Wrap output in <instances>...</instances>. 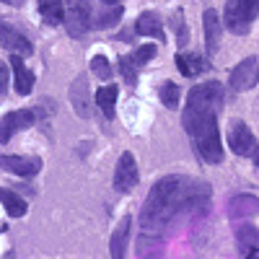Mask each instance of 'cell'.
Listing matches in <instances>:
<instances>
[{"label":"cell","mask_w":259,"mask_h":259,"mask_svg":"<svg viewBox=\"0 0 259 259\" xmlns=\"http://www.w3.org/2000/svg\"><path fill=\"white\" fill-rule=\"evenodd\" d=\"M158 96H161V104H163V106H168V109H177L182 91H179L177 83H163L161 89H158Z\"/></svg>","instance_id":"24"},{"label":"cell","mask_w":259,"mask_h":259,"mask_svg":"<svg viewBox=\"0 0 259 259\" xmlns=\"http://www.w3.org/2000/svg\"><path fill=\"white\" fill-rule=\"evenodd\" d=\"M104 6H119V0H101Z\"/></svg>","instance_id":"30"},{"label":"cell","mask_w":259,"mask_h":259,"mask_svg":"<svg viewBox=\"0 0 259 259\" xmlns=\"http://www.w3.org/2000/svg\"><path fill=\"white\" fill-rule=\"evenodd\" d=\"M119 68H122V75L127 78V83H135L138 80V65L133 57H122L119 60Z\"/></svg>","instance_id":"27"},{"label":"cell","mask_w":259,"mask_h":259,"mask_svg":"<svg viewBox=\"0 0 259 259\" xmlns=\"http://www.w3.org/2000/svg\"><path fill=\"white\" fill-rule=\"evenodd\" d=\"M11 68H13V80H16V91L21 94V96H29L31 91H34V73L24 65V60H21L18 55H13L11 57Z\"/></svg>","instance_id":"13"},{"label":"cell","mask_w":259,"mask_h":259,"mask_svg":"<svg viewBox=\"0 0 259 259\" xmlns=\"http://www.w3.org/2000/svg\"><path fill=\"white\" fill-rule=\"evenodd\" d=\"M202 26H205V47H207V55H215L218 52V45H221V18L212 8L205 11L202 16Z\"/></svg>","instance_id":"12"},{"label":"cell","mask_w":259,"mask_h":259,"mask_svg":"<svg viewBox=\"0 0 259 259\" xmlns=\"http://www.w3.org/2000/svg\"><path fill=\"white\" fill-rule=\"evenodd\" d=\"M210 202V189L202 182H192L187 177H163L148 192L145 205L140 210V226L145 233H156L177 223L179 218L205 210Z\"/></svg>","instance_id":"1"},{"label":"cell","mask_w":259,"mask_h":259,"mask_svg":"<svg viewBox=\"0 0 259 259\" xmlns=\"http://www.w3.org/2000/svg\"><path fill=\"white\" fill-rule=\"evenodd\" d=\"M231 91H249L259 83V62L256 57H246L231 70Z\"/></svg>","instance_id":"8"},{"label":"cell","mask_w":259,"mask_h":259,"mask_svg":"<svg viewBox=\"0 0 259 259\" xmlns=\"http://www.w3.org/2000/svg\"><path fill=\"white\" fill-rule=\"evenodd\" d=\"M212 106H200V104H187L182 114V124L187 135L192 138L197 153L207 163H221L223 161V145H221V133H218V117H215Z\"/></svg>","instance_id":"2"},{"label":"cell","mask_w":259,"mask_h":259,"mask_svg":"<svg viewBox=\"0 0 259 259\" xmlns=\"http://www.w3.org/2000/svg\"><path fill=\"white\" fill-rule=\"evenodd\" d=\"M0 202H3L6 212L13 215V218H24V215H26V202L21 200L16 192H11L6 187H0Z\"/></svg>","instance_id":"22"},{"label":"cell","mask_w":259,"mask_h":259,"mask_svg":"<svg viewBox=\"0 0 259 259\" xmlns=\"http://www.w3.org/2000/svg\"><path fill=\"white\" fill-rule=\"evenodd\" d=\"M65 26L70 36H83L91 29V3L89 0H65Z\"/></svg>","instance_id":"4"},{"label":"cell","mask_w":259,"mask_h":259,"mask_svg":"<svg viewBox=\"0 0 259 259\" xmlns=\"http://www.w3.org/2000/svg\"><path fill=\"white\" fill-rule=\"evenodd\" d=\"M236 239H239V246H241L246 259L259 256V231L254 226H241L236 231Z\"/></svg>","instance_id":"17"},{"label":"cell","mask_w":259,"mask_h":259,"mask_svg":"<svg viewBox=\"0 0 259 259\" xmlns=\"http://www.w3.org/2000/svg\"><path fill=\"white\" fill-rule=\"evenodd\" d=\"M135 31L140 36H153V39H166L163 26H161V18L156 13H143L135 24Z\"/></svg>","instance_id":"20"},{"label":"cell","mask_w":259,"mask_h":259,"mask_svg":"<svg viewBox=\"0 0 259 259\" xmlns=\"http://www.w3.org/2000/svg\"><path fill=\"white\" fill-rule=\"evenodd\" d=\"M189 104H200V106H212V109H218L223 104V85L221 83H197L194 89L189 91Z\"/></svg>","instance_id":"10"},{"label":"cell","mask_w":259,"mask_h":259,"mask_svg":"<svg viewBox=\"0 0 259 259\" xmlns=\"http://www.w3.org/2000/svg\"><path fill=\"white\" fill-rule=\"evenodd\" d=\"M254 158H256V166H259V148H256V153H254Z\"/></svg>","instance_id":"32"},{"label":"cell","mask_w":259,"mask_h":259,"mask_svg":"<svg viewBox=\"0 0 259 259\" xmlns=\"http://www.w3.org/2000/svg\"><path fill=\"white\" fill-rule=\"evenodd\" d=\"M228 145H231V150L236 156H254L256 153V138H254V133L246 127V122H241V119H233L231 122V127H228Z\"/></svg>","instance_id":"5"},{"label":"cell","mask_w":259,"mask_h":259,"mask_svg":"<svg viewBox=\"0 0 259 259\" xmlns=\"http://www.w3.org/2000/svg\"><path fill=\"white\" fill-rule=\"evenodd\" d=\"M177 68H179L182 75L194 78V75H200V73L207 70V62L200 55H177Z\"/></svg>","instance_id":"21"},{"label":"cell","mask_w":259,"mask_h":259,"mask_svg":"<svg viewBox=\"0 0 259 259\" xmlns=\"http://www.w3.org/2000/svg\"><path fill=\"white\" fill-rule=\"evenodd\" d=\"M41 18L47 21L50 26L65 24V0H36Z\"/></svg>","instance_id":"18"},{"label":"cell","mask_w":259,"mask_h":259,"mask_svg":"<svg viewBox=\"0 0 259 259\" xmlns=\"http://www.w3.org/2000/svg\"><path fill=\"white\" fill-rule=\"evenodd\" d=\"M0 166L16 177H34L41 168V158H36V156H0Z\"/></svg>","instance_id":"11"},{"label":"cell","mask_w":259,"mask_h":259,"mask_svg":"<svg viewBox=\"0 0 259 259\" xmlns=\"http://www.w3.org/2000/svg\"><path fill=\"white\" fill-rule=\"evenodd\" d=\"M163 254V241L156 233H143L138 239V256L140 259H161Z\"/></svg>","instance_id":"19"},{"label":"cell","mask_w":259,"mask_h":259,"mask_svg":"<svg viewBox=\"0 0 259 259\" xmlns=\"http://www.w3.org/2000/svg\"><path fill=\"white\" fill-rule=\"evenodd\" d=\"M259 13V0H228L226 3V29L233 34H249Z\"/></svg>","instance_id":"3"},{"label":"cell","mask_w":259,"mask_h":259,"mask_svg":"<svg viewBox=\"0 0 259 259\" xmlns=\"http://www.w3.org/2000/svg\"><path fill=\"white\" fill-rule=\"evenodd\" d=\"M0 47L18 55V57H29L34 52L31 41L26 34H21L13 24H8V21H0Z\"/></svg>","instance_id":"6"},{"label":"cell","mask_w":259,"mask_h":259,"mask_svg":"<svg viewBox=\"0 0 259 259\" xmlns=\"http://www.w3.org/2000/svg\"><path fill=\"white\" fill-rule=\"evenodd\" d=\"M119 18H122V6H109V11H104L96 21V26L99 29H109L114 24H119Z\"/></svg>","instance_id":"25"},{"label":"cell","mask_w":259,"mask_h":259,"mask_svg":"<svg viewBox=\"0 0 259 259\" xmlns=\"http://www.w3.org/2000/svg\"><path fill=\"white\" fill-rule=\"evenodd\" d=\"M228 212H231V218H254L259 212V200L254 194H236L228 202Z\"/></svg>","instance_id":"15"},{"label":"cell","mask_w":259,"mask_h":259,"mask_svg":"<svg viewBox=\"0 0 259 259\" xmlns=\"http://www.w3.org/2000/svg\"><path fill=\"white\" fill-rule=\"evenodd\" d=\"M96 104H99V109L104 112V117H114V104H117V85H104V89L96 91Z\"/></svg>","instance_id":"23"},{"label":"cell","mask_w":259,"mask_h":259,"mask_svg":"<svg viewBox=\"0 0 259 259\" xmlns=\"http://www.w3.org/2000/svg\"><path fill=\"white\" fill-rule=\"evenodd\" d=\"M6 85H8V68L0 62V96L6 94Z\"/></svg>","instance_id":"29"},{"label":"cell","mask_w":259,"mask_h":259,"mask_svg":"<svg viewBox=\"0 0 259 259\" xmlns=\"http://www.w3.org/2000/svg\"><path fill=\"white\" fill-rule=\"evenodd\" d=\"M70 101H73V109L78 117H89V83H85V75H78L75 83L70 85Z\"/></svg>","instance_id":"16"},{"label":"cell","mask_w":259,"mask_h":259,"mask_svg":"<svg viewBox=\"0 0 259 259\" xmlns=\"http://www.w3.org/2000/svg\"><path fill=\"white\" fill-rule=\"evenodd\" d=\"M138 161L133 153H122L119 161H117V168H114V189L117 192H133L138 187Z\"/></svg>","instance_id":"7"},{"label":"cell","mask_w":259,"mask_h":259,"mask_svg":"<svg viewBox=\"0 0 259 259\" xmlns=\"http://www.w3.org/2000/svg\"><path fill=\"white\" fill-rule=\"evenodd\" d=\"M91 70H94V75L101 78V80H109V78H112V65H109V60H106L104 55H96V57L91 60Z\"/></svg>","instance_id":"26"},{"label":"cell","mask_w":259,"mask_h":259,"mask_svg":"<svg viewBox=\"0 0 259 259\" xmlns=\"http://www.w3.org/2000/svg\"><path fill=\"white\" fill-rule=\"evenodd\" d=\"M153 57H156V47H153V45H143V47H138L135 55H133V60H135L138 68H140V65H145V62H150Z\"/></svg>","instance_id":"28"},{"label":"cell","mask_w":259,"mask_h":259,"mask_svg":"<svg viewBox=\"0 0 259 259\" xmlns=\"http://www.w3.org/2000/svg\"><path fill=\"white\" fill-rule=\"evenodd\" d=\"M6 3H11V6H21L24 0H6Z\"/></svg>","instance_id":"31"},{"label":"cell","mask_w":259,"mask_h":259,"mask_svg":"<svg viewBox=\"0 0 259 259\" xmlns=\"http://www.w3.org/2000/svg\"><path fill=\"white\" fill-rule=\"evenodd\" d=\"M254 259H259V256H254Z\"/></svg>","instance_id":"33"},{"label":"cell","mask_w":259,"mask_h":259,"mask_svg":"<svg viewBox=\"0 0 259 259\" xmlns=\"http://www.w3.org/2000/svg\"><path fill=\"white\" fill-rule=\"evenodd\" d=\"M130 228H133V218H122L109 239V249H112V259H124L127 254V241H130Z\"/></svg>","instance_id":"14"},{"label":"cell","mask_w":259,"mask_h":259,"mask_svg":"<svg viewBox=\"0 0 259 259\" xmlns=\"http://www.w3.org/2000/svg\"><path fill=\"white\" fill-rule=\"evenodd\" d=\"M36 114L31 109H18V112H8L3 119H0V143H8L16 133H21V130H29L34 124Z\"/></svg>","instance_id":"9"}]
</instances>
